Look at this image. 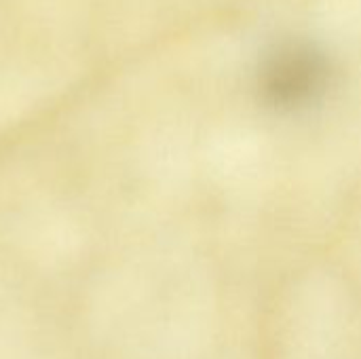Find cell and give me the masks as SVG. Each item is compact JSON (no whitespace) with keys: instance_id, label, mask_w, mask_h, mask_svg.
<instances>
[{"instance_id":"1","label":"cell","mask_w":361,"mask_h":359,"mask_svg":"<svg viewBox=\"0 0 361 359\" xmlns=\"http://www.w3.org/2000/svg\"><path fill=\"white\" fill-rule=\"evenodd\" d=\"M332 66L324 49L307 40L275 44L258 70L262 99L275 110L296 112L317 104L330 87Z\"/></svg>"}]
</instances>
